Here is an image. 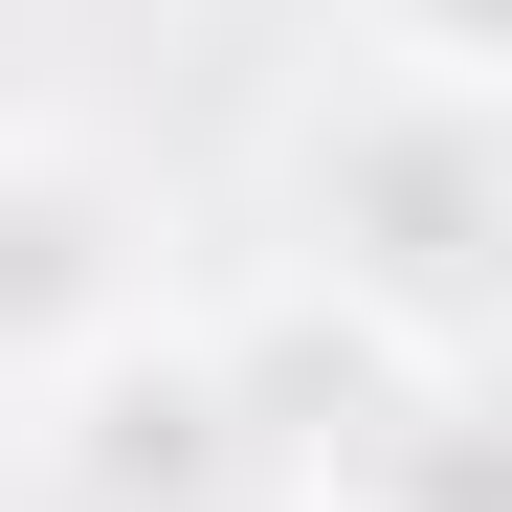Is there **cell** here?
I'll use <instances>...</instances> for the list:
<instances>
[{"mask_svg": "<svg viewBox=\"0 0 512 512\" xmlns=\"http://www.w3.org/2000/svg\"><path fill=\"white\" fill-rule=\"evenodd\" d=\"M290 290H334L401 357H490L512 312V67H334L268 156Z\"/></svg>", "mask_w": 512, "mask_h": 512, "instance_id": "6da1fadb", "label": "cell"}, {"mask_svg": "<svg viewBox=\"0 0 512 512\" xmlns=\"http://www.w3.org/2000/svg\"><path fill=\"white\" fill-rule=\"evenodd\" d=\"M23 446H45V490H67V512H201V490H268V468H245V423H223L201 312L112 334L90 379H45V401H23Z\"/></svg>", "mask_w": 512, "mask_h": 512, "instance_id": "3957f363", "label": "cell"}, {"mask_svg": "<svg viewBox=\"0 0 512 512\" xmlns=\"http://www.w3.org/2000/svg\"><path fill=\"white\" fill-rule=\"evenodd\" d=\"M179 312V223H156V179L112 134H67V112H0V401H45V379H90L112 334Z\"/></svg>", "mask_w": 512, "mask_h": 512, "instance_id": "7a4b0ae2", "label": "cell"}, {"mask_svg": "<svg viewBox=\"0 0 512 512\" xmlns=\"http://www.w3.org/2000/svg\"><path fill=\"white\" fill-rule=\"evenodd\" d=\"M268 512H312V490H268Z\"/></svg>", "mask_w": 512, "mask_h": 512, "instance_id": "5b68a950", "label": "cell"}, {"mask_svg": "<svg viewBox=\"0 0 512 512\" xmlns=\"http://www.w3.org/2000/svg\"><path fill=\"white\" fill-rule=\"evenodd\" d=\"M357 67H512V0H334Z\"/></svg>", "mask_w": 512, "mask_h": 512, "instance_id": "277c9868", "label": "cell"}]
</instances>
